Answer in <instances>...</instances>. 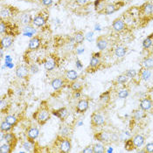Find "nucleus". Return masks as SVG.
Masks as SVG:
<instances>
[{
  "instance_id": "obj_1",
  "label": "nucleus",
  "mask_w": 153,
  "mask_h": 153,
  "mask_svg": "<svg viewBox=\"0 0 153 153\" xmlns=\"http://www.w3.org/2000/svg\"><path fill=\"white\" fill-rule=\"evenodd\" d=\"M50 118V112L48 110L47 108H41L38 112H37V117L36 119L38 121V123L41 125L45 124L48 121V119Z\"/></svg>"
},
{
  "instance_id": "obj_2",
  "label": "nucleus",
  "mask_w": 153,
  "mask_h": 153,
  "mask_svg": "<svg viewBox=\"0 0 153 153\" xmlns=\"http://www.w3.org/2000/svg\"><path fill=\"white\" fill-rule=\"evenodd\" d=\"M105 123V118L104 117L97 112H94L91 116V124L93 126H102Z\"/></svg>"
},
{
  "instance_id": "obj_3",
  "label": "nucleus",
  "mask_w": 153,
  "mask_h": 153,
  "mask_svg": "<svg viewBox=\"0 0 153 153\" xmlns=\"http://www.w3.org/2000/svg\"><path fill=\"white\" fill-rule=\"evenodd\" d=\"M59 150L64 153H68L71 150V142L68 137H63L59 142Z\"/></svg>"
},
{
  "instance_id": "obj_4",
  "label": "nucleus",
  "mask_w": 153,
  "mask_h": 153,
  "mask_svg": "<svg viewBox=\"0 0 153 153\" xmlns=\"http://www.w3.org/2000/svg\"><path fill=\"white\" fill-rule=\"evenodd\" d=\"M29 72H30L29 68H27L25 65H21L16 68V75L19 78H26L29 74Z\"/></svg>"
},
{
  "instance_id": "obj_5",
  "label": "nucleus",
  "mask_w": 153,
  "mask_h": 153,
  "mask_svg": "<svg viewBox=\"0 0 153 153\" xmlns=\"http://www.w3.org/2000/svg\"><path fill=\"white\" fill-rule=\"evenodd\" d=\"M125 27H126L125 23H124L122 19H116V20H114V22L112 24V28H113V30H114L115 32H117V33H121V32H123V31L125 29Z\"/></svg>"
},
{
  "instance_id": "obj_6",
  "label": "nucleus",
  "mask_w": 153,
  "mask_h": 153,
  "mask_svg": "<svg viewBox=\"0 0 153 153\" xmlns=\"http://www.w3.org/2000/svg\"><path fill=\"white\" fill-rule=\"evenodd\" d=\"M140 108L143 111H148L152 108V100L150 97H145L143 100H141L140 104H139Z\"/></svg>"
},
{
  "instance_id": "obj_7",
  "label": "nucleus",
  "mask_w": 153,
  "mask_h": 153,
  "mask_svg": "<svg viewBox=\"0 0 153 153\" xmlns=\"http://www.w3.org/2000/svg\"><path fill=\"white\" fill-rule=\"evenodd\" d=\"M40 43H41V40L39 39V37L35 36V37H33L29 42V45H28V49L30 51H34L37 50L39 46H40Z\"/></svg>"
},
{
  "instance_id": "obj_8",
  "label": "nucleus",
  "mask_w": 153,
  "mask_h": 153,
  "mask_svg": "<svg viewBox=\"0 0 153 153\" xmlns=\"http://www.w3.org/2000/svg\"><path fill=\"white\" fill-rule=\"evenodd\" d=\"M88 108V101L86 99H82L78 102L76 106V111L78 113H84Z\"/></svg>"
},
{
  "instance_id": "obj_9",
  "label": "nucleus",
  "mask_w": 153,
  "mask_h": 153,
  "mask_svg": "<svg viewBox=\"0 0 153 153\" xmlns=\"http://www.w3.org/2000/svg\"><path fill=\"white\" fill-rule=\"evenodd\" d=\"M108 39L103 36H100L96 39V47H98L101 51L105 50L108 47Z\"/></svg>"
},
{
  "instance_id": "obj_10",
  "label": "nucleus",
  "mask_w": 153,
  "mask_h": 153,
  "mask_svg": "<svg viewBox=\"0 0 153 153\" xmlns=\"http://www.w3.org/2000/svg\"><path fill=\"white\" fill-rule=\"evenodd\" d=\"M94 138L97 139L98 141H100L101 143H108L110 140L109 135L106 132H99V133L95 134Z\"/></svg>"
},
{
  "instance_id": "obj_11",
  "label": "nucleus",
  "mask_w": 153,
  "mask_h": 153,
  "mask_svg": "<svg viewBox=\"0 0 153 153\" xmlns=\"http://www.w3.org/2000/svg\"><path fill=\"white\" fill-rule=\"evenodd\" d=\"M13 43V38L10 35L4 36L1 39V47L4 48H8L12 45Z\"/></svg>"
},
{
  "instance_id": "obj_12",
  "label": "nucleus",
  "mask_w": 153,
  "mask_h": 153,
  "mask_svg": "<svg viewBox=\"0 0 153 153\" xmlns=\"http://www.w3.org/2000/svg\"><path fill=\"white\" fill-rule=\"evenodd\" d=\"M118 9H119V7H117L116 4H108L105 5V7H104L103 11L102 12V13H103L105 15H109V14H112V13H114L115 12H117Z\"/></svg>"
},
{
  "instance_id": "obj_13",
  "label": "nucleus",
  "mask_w": 153,
  "mask_h": 153,
  "mask_svg": "<svg viewBox=\"0 0 153 153\" xmlns=\"http://www.w3.org/2000/svg\"><path fill=\"white\" fill-rule=\"evenodd\" d=\"M39 131L37 128H34V127L30 128L29 130H27V137H28L29 140L30 141L35 140L36 138L39 137Z\"/></svg>"
},
{
  "instance_id": "obj_14",
  "label": "nucleus",
  "mask_w": 153,
  "mask_h": 153,
  "mask_svg": "<svg viewBox=\"0 0 153 153\" xmlns=\"http://www.w3.org/2000/svg\"><path fill=\"white\" fill-rule=\"evenodd\" d=\"M133 143H134V146L135 148H140L141 146L143 145L144 143V137L142 136V135H136L134 137H133Z\"/></svg>"
},
{
  "instance_id": "obj_15",
  "label": "nucleus",
  "mask_w": 153,
  "mask_h": 153,
  "mask_svg": "<svg viewBox=\"0 0 153 153\" xmlns=\"http://www.w3.org/2000/svg\"><path fill=\"white\" fill-rule=\"evenodd\" d=\"M101 61H100V53H94V56H92V58L90 59V64L89 67L91 68H95L100 65Z\"/></svg>"
},
{
  "instance_id": "obj_16",
  "label": "nucleus",
  "mask_w": 153,
  "mask_h": 153,
  "mask_svg": "<svg viewBox=\"0 0 153 153\" xmlns=\"http://www.w3.org/2000/svg\"><path fill=\"white\" fill-rule=\"evenodd\" d=\"M53 114L54 116H56L57 117L60 118V119H64L68 116V109L66 108H59L58 110H53Z\"/></svg>"
},
{
  "instance_id": "obj_17",
  "label": "nucleus",
  "mask_w": 153,
  "mask_h": 153,
  "mask_svg": "<svg viewBox=\"0 0 153 153\" xmlns=\"http://www.w3.org/2000/svg\"><path fill=\"white\" fill-rule=\"evenodd\" d=\"M52 87L53 88V89L58 90L59 88H61L64 85V80H62L61 78H55L51 82Z\"/></svg>"
},
{
  "instance_id": "obj_18",
  "label": "nucleus",
  "mask_w": 153,
  "mask_h": 153,
  "mask_svg": "<svg viewBox=\"0 0 153 153\" xmlns=\"http://www.w3.org/2000/svg\"><path fill=\"white\" fill-rule=\"evenodd\" d=\"M84 39H85V36H84V33L82 32L79 31V32H76L74 33V40L75 42L76 45H81L82 44L83 41H84Z\"/></svg>"
},
{
  "instance_id": "obj_19",
  "label": "nucleus",
  "mask_w": 153,
  "mask_h": 153,
  "mask_svg": "<svg viewBox=\"0 0 153 153\" xmlns=\"http://www.w3.org/2000/svg\"><path fill=\"white\" fill-rule=\"evenodd\" d=\"M142 9H143V12L144 14L152 15V14H153V3H152V2L146 3L145 4L143 5Z\"/></svg>"
},
{
  "instance_id": "obj_20",
  "label": "nucleus",
  "mask_w": 153,
  "mask_h": 153,
  "mask_svg": "<svg viewBox=\"0 0 153 153\" xmlns=\"http://www.w3.org/2000/svg\"><path fill=\"white\" fill-rule=\"evenodd\" d=\"M33 25H35L36 26H39V27L43 26L46 23V19L42 15H38L33 19Z\"/></svg>"
},
{
  "instance_id": "obj_21",
  "label": "nucleus",
  "mask_w": 153,
  "mask_h": 153,
  "mask_svg": "<svg viewBox=\"0 0 153 153\" xmlns=\"http://www.w3.org/2000/svg\"><path fill=\"white\" fill-rule=\"evenodd\" d=\"M66 77L71 82H74L78 78V74L75 70H68L66 72Z\"/></svg>"
},
{
  "instance_id": "obj_22",
  "label": "nucleus",
  "mask_w": 153,
  "mask_h": 153,
  "mask_svg": "<svg viewBox=\"0 0 153 153\" xmlns=\"http://www.w3.org/2000/svg\"><path fill=\"white\" fill-rule=\"evenodd\" d=\"M127 53V49L123 47H117L115 49V54L118 58H123Z\"/></svg>"
},
{
  "instance_id": "obj_23",
  "label": "nucleus",
  "mask_w": 153,
  "mask_h": 153,
  "mask_svg": "<svg viewBox=\"0 0 153 153\" xmlns=\"http://www.w3.org/2000/svg\"><path fill=\"white\" fill-rule=\"evenodd\" d=\"M143 66L146 69H152L153 68V58L152 57H148L143 60Z\"/></svg>"
},
{
  "instance_id": "obj_24",
  "label": "nucleus",
  "mask_w": 153,
  "mask_h": 153,
  "mask_svg": "<svg viewBox=\"0 0 153 153\" xmlns=\"http://www.w3.org/2000/svg\"><path fill=\"white\" fill-rule=\"evenodd\" d=\"M12 126L10 123H8L7 121H3L2 123H1V126H0V128H1V131H3V132H7V131H9V130H12Z\"/></svg>"
},
{
  "instance_id": "obj_25",
  "label": "nucleus",
  "mask_w": 153,
  "mask_h": 153,
  "mask_svg": "<svg viewBox=\"0 0 153 153\" xmlns=\"http://www.w3.org/2000/svg\"><path fill=\"white\" fill-rule=\"evenodd\" d=\"M94 6H95V10L97 12H101L103 11L105 5H104V0H96L94 2Z\"/></svg>"
},
{
  "instance_id": "obj_26",
  "label": "nucleus",
  "mask_w": 153,
  "mask_h": 153,
  "mask_svg": "<svg viewBox=\"0 0 153 153\" xmlns=\"http://www.w3.org/2000/svg\"><path fill=\"white\" fill-rule=\"evenodd\" d=\"M12 16V12L8 7H3L1 9V18L2 19H7Z\"/></svg>"
},
{
  "instance_id": "obj_27",
  "label": "nucleus",
  "mask_w": 153,
  "mask_h": 153,
  "mask_svg": "<svg viewBox=\"0 0 153 153\" xmlns=\"http://www.w3.org/2000/svg\"><path fill=\"white\" fill-rule=\"evenodd\" d=\"M12 146L11 143H4L0 147V152L1 153H11L12 152Z\"/></svg>"
},
{
  "instance_id": "obj_28",
  "label": "nucleus",
  "mask_w": 153,
  "mask_h": 153,
  "mask_svg": "<svg viewBox=\"0 0 153 153\" xmlns=\"http://www.w3.org/2000/svg\"><path fill=\"white\" fill-rule=\"evenodd\" d=\"M70 88L74 92V91H81L82 89V85L78 82H72L70 84Z\"/></svg>"
},
{
  "instance_id": "obj_29",
  "label": "nucleus",
  "mask_w": 153,
  "mask_h": 153,
  "mask_svg": "<svg viewBox=\"0 0 153 153\" xmlns=\"http://www.w3.org/2000/svg\"><path fill=\"white\" fill-rule=\"evenodd\" d=\"M21 22L24 25H29L31 22H33L31 15L30 14H23L21 16Z\"/></svg>"
},
{
  "instance_id": "obj_30",
  "label": "nucleus",
  "mask_w": 153,
  "mask_h": 153,
  "mask_svg": "<svg viewBox=\"0 0 153 153\" xmlns=\"http://www.w3.org/2000/svg\"><path fill=\"white\" fill-rule=\"evenodd\" d=\"M94 149V153H104L105 152V147L102 144L96 143L93 146Z\"/></svg>"
},
{
  "instance_id": "obj_31",
  "label": "nucleus",
  "mask_w": 153,
  "mask_h": 153,
  "mask_svg": "<svg viewBox=\"0 0 153 153\" xmlns=\"http://www.w3.org/2000/svg\"><path fill=\"white\" fill-rule=\"evenodd\" d=\"M44 68L47 69V71H52L54 68H55V62L53 60H47L44 63Z\"/></svg>"
},
{
  "instance_id": "obj_32",
  "label": "nucleus",
  "mask_w": 153,
  "mask_h": 153,
  "mask_svg": "<svg viewBox=\"0 0 153 153\" xmlns=\"http://www.w3.org/2000/svg\"><path fill=\"white\" fill-rule=\"evenodd\" d=\"M151 76H152V72L149 70V69H146V68H145L144 70L142 71L141 77L143 81H148V80L150 79Z\"/></svg>"
},
{
  "instance_id": "obj_33",
  "label": "nucleus",
  "mask_w": 153,
  "mask_h": 153,
  "mask_svg": "<svg viewBox=\"0 0 153 153\" xmlns=\"http://www.w3.org/2000/svg\"><path fill=\"white\" fill-rule=\"evenodd\" d=\"M4 139L6 141V143H11L13 140H15V136L12 133H5L4 135Z\"/></svg>"
},
{
  "instance_id": "obj_34",
  "label": "nucleus",
  "mask_w": 153,
  "mask_h": 153,
  "mask_svg": "<svg viewBox=\"0 0 153 153\" xmlns=\"http://www.w3.org/2000/svg\"><path fill=\"white\" fill-rule=\"evenodd\" d=\"M144 117V114H143V109H138V110H135L134 111V118L136 120H141L142 118Z\"/></svg>"
},
{
  "instance_id": "obj_35",
  "label": "nucleus",
  "mask_w": 153,
  "mask_h": 153,
  "mask_svg": "<svg viewBox=\"0 0 153 153\" xmlns=\"http://www.w3.org/2000/svg\"><path fill=\"white\" fill-rule=\"evenodd\" d=\"M152 39L151 37H148L143 42V48H145V49L150 48V47H152Z\"/></svg>"
},
{
  "instance_id": "obj_36",
  "label": "nucleus",
  "mask_w": 153,
  "mask_h": 153,
  "mask_svg": "<svg viewBox=\"0 0 153 153\" xmlns=\"http://www.w3.org/2000/svg\"><path fill=\"white\" fill-rule=\"evenodd\" d=\"M128 77H127V75L124 74H121V75H119L117 77V82L118 83H120V84H124V83H126L128 82Z\"/></svg>"
},
{
  "instance_id": "obj_37",
  "label": "nucleus",
  "mask_w": 153,
  "mask_h": 153,
  "mask_svg": "<svg viewBox=\"0 0 153 153\" xmlns=\"http://www.w3.org/2000/svg\"><path fill=\"white\" fill-rule=\"evenodd\" d=\"M135 148V146H134V143H133V140L132 139H128L127 141L125 142V149L127 150V151H132L133 149Z\"/></svg>"
},
{
  "instance_id": "obj_38",
  "label": "nucleus",
  "mask_w": 153,
  "mask_h": 153,
  "mask_svg": "<svg viewBox=\"0 0 153 153\" xmlns=\"http://www.w3.org/2000/svg\"><path fill=\"white\" fill-rule=\"evenodd\" d=\"M7 29H8V27H7V24H6V22L2 19V20H1V24H0V33H1V34H4V33H6Z\"/></svg>"
},
{
  "instance_id": "obj_39",
  "label": "nucleus",
  "mask_w": 153,
  "mask_h": 153,
  "mask_svg": "<svg viewBox=\"0 0 153 153\" xmlns=\"http://www.w3.org/2000/svg\"><path fill=\"white\" fill-rule=\"evenodd\" d=\"M129 94H130V92H129L128 89H122L118 93V97L121 98V99H125V98L128 97Z\"/></svg>"
},
{
  "instance_id": "obj_40",
  "label": "nucleus",
  "mask_w": 153,
  "mask_h": 153,
  "mask_svg": "<svg viewBox=\"0 0 153 153\" xmlns=\"http://www.w3.org/2000/svg\"><path fill=\"white\" fill-rule=\"evenodd\" d=\"M124 74L127 75V77H128V78L133 79V78H135V77H136V75H137V71L135 70V69H129V70L126 71Z\"/></svg>"
},
{
  "instance_id": "obj_41",
  "label": "nucleus",
  "mask_w": 153,
  "mask_h": 153,
  "mask_svg": "<svg viewBox=\"0 0 153 153\" xmlns=\"http://www.w3.org/2000/svg\"><path fill=\"white\" fill-rule=\"evenodd\" d=\"M35 33V30L31 28V27H26L25 29V33H24V35L25 36H29V37H32L33 35V33Z\"/></svg>"
},
{
  "instance_id": "obj_42",
  "label": "nucleus",
  "mask_w": 153,
  "mask_h": 153,
  "mask_svg": "<svg viewBox=\"0 0 153 153\" xmlns=\"http://www.w3.org/2000/svg\"><path fill=\"white\" fill-rule=\"evenodd\" d=\"M5 121H7L8 123H10L12 125H15L17 123V118L14 116H7L5 117Z\"/></svg>"
},
{
  "instance_id": "obj_43",
  "label": "nucleus",
  "mask_w": 153,
  "mask_h": 153,
  "mask_svg": "<svg viewBox=\"0 0 153 153\" xmlns=\"http://www.w3.org/2000/svg\"><path fill=\"white\" fill-rule=\"evenodd\" d=\"M109 92L108 91L106 93H104L103 94H102L101 96H100V100L102 101V102H108V101H109Z\"/></svg>"
},
{
  "instance_id": "obj_44",
  "label": "nucleus",
  "mask_w": 153,
  "mask_h": 153,
  "mask_svg": "<svg viewBox=\"0 0 153 153\" xmlns=\"http://www.w3.org/2000/svg\"><path fill=\"white\" fill-rule=\"evenodd\" d=\"M23 147L26 150V151H28V152H31L32 151V149H33V145L31 143V142L28 141V142H25L23 143Z\"/></svg>"
},
{
  "instance_id": "obj_45",
  "label": "nucleus",
  "mask_w": 153,
  "mask_h": 153,
  "mask_svg": "<svg viewBox=\"0 0 153 153\" xmlns=\"http://www.w3.org/2000/svg\"><path fill=\"white\" fill-rule=\"evenodd\" d=\"M145 152L153 153V143H149L145 146Z\"/></svg>"
},
{
  "instance_id": "obj_46",
  "label": "nucleus",
  "mask_w": 153,
  "mask_h": 153,
  "mask_svg": "<svg viewBox=\"0 0 153 153\" xmlns=\"http://www.w3.org/2000/svg\"><path fill=\"white\" fill-rule=\"evenodd\" d=\"M30 72L32 73V74H37L39 70V67L36 65V64H33V65H31L30 66Z\"/></svg>"
},
{
  "instance_id": "obj_47",
  "label": "nucleus",
  "mask_w": 153,
  "mask_h": 153,
  "mask_svg": "<svg viewBox=\"0 0 153 153\" xmlns=\"http://www.w3.org/2000/svg\"><path fill=\"white\" fill-rule=\"evenodd\" d=\"M69 132H70V131H69V129H68V127H63V128L61 129V131H60L62 137H67L68 136Z\"/></svg>"
},
{
  "instance_id": "obj_48",
  "label": "nucleus",
  "mask_w": 153,
  "mask_h": 153,
  "mask_svg": "<svg viewBox=\"0 0 153 153\" xmlns=\"http://www.w3.org/2000/svg\"><path fill=\"white\" fill-rule=\"evenodd\" d=\"M83 153H94V149L92 146H88L85 149H83Z\"/></svg>"
},
{
  "instance_id": "obj_49",
  "label": "nucleus",
  "mask_w": 153,
  "mask_h": 153,
  "mask_svg": "<svg viewBox=\"0 0 153 153\" xmlns=\"http://www.w3.org/2000/svg\"><path fill=\"white\" fill-rule=\"evenodd\" d=\"M41 2L45 6H47V7H49L53 4V0H41Z\"/></svg>"
},
{
  "instance_id": "obj_50",
  "label": "nucleus",
  "mask_w": 153,
  "mask_h": 153,
  "mask_svg": "<svg viewBox=\"0 0 153 153\" xmlns=\"http://www.w3.org/2000/svg\"><path fill=\"white\" fill-rule=\"evenodd\" d=\"M79 5H85L88 3V0H75Z\"/></svg>"
},
{
  "instance_id": "obj_51",
  "label": "nucleus",
  "mask_w": 153,
  "mask_h": 153,
  "mask_svg": "<svg viewBox=\"0 0 153 153\" xmlns=\"http://www.w3.org/2000/svg\"><path fill=\"white\" fill-rule=\"evenodd\" d=\"M93 34H94V33H93L92 32H91V33H88V35H87V39H88V41H90V40L92 39Z\"/></svg>"
},
{
  "instance_id": "obj_52",
  "label": "nucleus",
  "mask_w": 153,
  "mask_h": 153,
  "mask_svg": "<svg viewBox=\"0 0 153 153\" xmlns=\"http://www.w3.org/2000/svg\"><path fill=\"white\" fill-rule=\"evenodd\" d=\"M3 49H4V47H1V49H0V57H1V59H3V57H4V52H3Z\"/></svg>"
}]
</instances>
